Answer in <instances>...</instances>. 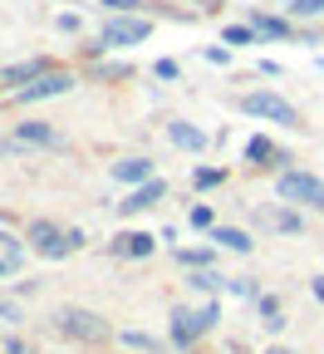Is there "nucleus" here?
<instances>
[{
	"mask_svg": "<svg viewBox=\"0 0 324 354\" xmlns=\"http://www.w3.org/2000/svg\"><path fill=\"white\" fill-rule=\"evenodd\" d=\"M241 109H246L251 118H265V123L300 128V109H295L290 99H280V94H270V88H256V94H246V99H241Z\"/></svg>",
	"mask_w": 324,
	"mask_h": 354,
	"instance_id": "obj_2",
	"label": "nucleus"
},
{
	"mask_svg": "<svg viewBox=\"0 0 324 354\" xmlns=\"http://www.w3.org/2000/svg\"><path fill=\"white\" fill-rule=\"evenodd\" d=\"M314 295H319V300H324V276H314Z\"/></svg>",
	"mask_w": 324,
	"mask_h": 354,
	"instance_id": "obj_26",
	"label": "nucleus"
},
{
	"mask_svg": "<svg viewBox=\"0 0 324 354\" xmlns=\"http://www.w3.org/2000/svg\"><path fill=\"white\" fill-rule=\"evenodd\" d=\"M290 10L300 20H309V15H324V0H290Z\"/></svg>",
	"mask_w": 324,
	"mask_h": 354,
	"instance_id": "obj_17",
	"label": "nucleus"
},
{
	"mask_svg": "<svg viewBox=\"0 0 324 354\" xmlns=\"http://www.w3.org/2000/svg\"><path fill=\"white\" fill-rule=\"evenodd\" d=\"M246 158H251V162H265V158H275L270 138H251V143H246Z\"/></svg>",
	"mask_w": 324,
	"mask_h": 354,
	"instance_id": "obj_16",
	"label": "nucleus"
},
{
	"mask_svg": "<svg viewBox=\"0 0 324 354\" xmlns=\"http://www.w3.org/2000/svg\"><path fill=\"white\" fill-rule=\"evenodd\" d=\"M280 202H295V207H319L324 212V183L314 172H280V183H275Z\"/></svg>",
	"mask_w": 324,
	"mask_h": 354,
	"instance_id": "obj_3",
	"label": "nucleus"
},
{
	"mask_svg": "<svg viewBox=\"0 0 324 354\" xmlns=\"http://www.w3.org/2000/svg\"><path fill=\"white\" fill-rule=\"evenodd\" d=\"M99 6H108V10H133L137 0H99Z\"/></svg>",
	"mask_w": 324,
	"mask_h": 354,
	"instance_id": "obj_25",
	"label": "nucleus"
},
{
	"mask_svg": "<svg viewBox=\"0 0 324 354\" xmlns=\"http://www.w3.org/2000/svg\"><path fill=\"white\" fill-rule=\"evenodd\" d=\"M148 35H153V25H148V20H133V15H118V20H108V25H104L99 44H104V50H128V44H143Z\"/></svg>",
	"mask_w": 324,
	"mask_h": 354,
	"instance_id": "obj_5",
	"label": "nucleus"
},
{
	"mask_svg": "<svg viewBox=\"0 0 324 354\" xmlns=\"http://www.w3.org/2000/svg\"><path fill=\"white\" fill-rule=\"evenodd\" d=\"M118 251H123V256H153V236H148V232L118 236Z\"/></svg>",
	"mask_w": 324,
	"mask_h": 354,
	"instance_id": "obj_14",
	"label": "nucleus"
},
{
	"mask_svg": "<svg viewBox=\"0 0 324 354\" xmlns=\"http://www.w3.org/2000/svg\"><path fill=\"white\" fill-rule=\"evenodd\" d=\"M30 241H35L44 256H64V251H74V236H64L55 221H30Z\"/></svg>",
	"mask_w": 324,
	"mask_h": 354,
	"instance_id": "obj_7",
	"label": "nucleus"
},
{
	"mask_svg": "<svg viewBox=\"0 0 324 354\" xmlns=\"http://www.w3.org/2000/svg\"><path fill=\"white\" fill-rule=\"evenodd\" d=\"M15 143H39V148H59V133L50 123H20L15 128Z\"/></svg>",
	"mask_w": 324,
	"mask_h": 354,
	"instance_id": "obj_9",
	"label": "nucleus"
},
{
	"mask_svg": "<svg viewBox=\"0 0 324 354\" xmlns=\"http://www.w3.org/2000/svg\"><path fill=\"white\" fill-rule=\"evenodd\" d=\"M123 344H133V349H143V354H153V349H158V339H148V335H137V330H128V335H123Z\"/></svg>",
	"mask_w": 324,
	"mask_h": 354,
	"instance_id": "obj_19",
	"label": "nucleus"
},
{
	"mask_svg": "<svg viewBox=\"0 0 324 354\" xmlns=\"http://www.w3.org/2000/svg\"><path fill=\"white\" fill-rule=\"evenodd\" d=\"M0 271H6V261H0Z\"/></svg>",
	"mask_w": 324,
	"mask_h": 354,
	"instance_id": "obj_28",
	"label": "nucleus"
},
{
	"mask_svg": "<svg viewBox=\"0 0 324 354\" xmlns=\"http://www.w3.org/2000/svg\"><path fill=\"white\" fill-rule=\"evenodd\" d=\"M319 64H324V59H319Z\"/></svg>",
	"mask_w": 324,
	"mask_h": 354,
	"instance_id": "obj_29",
	"label": "nucleus"
},
{
	"mask_svg": "<svg viewBox=\"0 0 324 354\" xmlns=\"http://www.w3.org/2000/svg\"><path fill=\"white\" fill-rule=\"evenodd\" d=\"M265 354H295V349H280V344H275V349H265Z\"/></svg>",
	"mask_w": 324,
	"mask_h": 354,
	"instance_id": "obj_27",
	"label": "nucleus"
},
{
	"mask_svg": "<svg viewBox=\"0 0 324 354\" xmlns=\"http://www.w3.org/2000/svg\"><path fill=\"white\" fill-rule=\"evenodd\" d=\"M192 227H211V207H192Z\"/></svg>",
	"mask_w": 324,
	"mask_h": 354,
	"instance_id": "obj_23",
	"label": "nucleus"
},
{
	"mask_svg": "<svg viewBox=\"0 0 324 354\" xmlns=\"http://www.w3.org/2000/svg\"><path fill=\"white\" fill-rule=\"evenodd\" d=\"M158 79H177V64L172 59H158Z\"/></svg>",
	"mask_w": 324,
	"mask_h": 354,
	"instance_id": "obj_24",
	"label": "nucleus"
},
{
	"mask_svg": "<svg viewBox=\"0 0 324 354\" xmlns=\"http://www.w3.org/2000/svg\"><path fill=\"white\" fill-rule=\"evenodd\" d=\"M211 241H216V246H226V251H251V236H246V232H236V227H216V232H211Z\"/></svg>",
	"mask_w": 324,
	"mask_h": 354,
	"instance_id": "obj_13",
	"label": "nucleus"
},
{
	"mask_svg": "<svg viewBox=\"0 0 324 354\" xmlns=\"http://www.w3.org/2000/svg\"><path fill=\"white\" fill-rule=\"evenodd\" d=\"M216 315H221V305H207V310H197V315H192V310H177V315H172V339L177 344H192L202 330H211Z\"/></svg>",
	"mask_w": 324,
	"mask_h": 354,
	"instance_id": "obj_6",
	"label": "nucleus"
},
{
	"mask_svg": "<svg viewBox=\"0 0 324 354\" xmlns=\"http://www.w3.org/2000/svg\"><path fill=\"white\" fill-rule=\"evenodd\" d=\"M197 290H216L221 286V276H211V271H197V281H192Z\"/></svg>",
	"mask_w": 324,
	"mask_h": 354,
	"instance_id": "obj_22",
	"label": "nucleus"
},
{
	"mask_svg": "<svg viewBox=\"0 0 324 354\" xmlns=\"http://www.w3.org/2000/svg\"><path fill=\"white\" fill-rule=\"evenodd\" d=\"M74 88V74H64V69H44V74H35L30 84H20V104H39V99H59V94H69Z\"/></svg>",
	"mask_w": 324,
	"mask_h": 354,
	"instance_id": "obj_4",
	"label": "nucleus"
},
{
	"mask_svg": "<svg viewBox=\"0 0 324 354\" xmlns=\"http://www.w3.org/2000/svg\"><path fill=\"white\" fill-rule=\"evenodd\" d=\"M35 74H44L39 59H25V64H10V69H0V84H30Z\"/></svg>",
	"mask_w": 324,
	"mask_h": 354,
	"instance_id": "obj_12",
	"label": "nucleus"
},
{
	"mask_svg": "<svg viewBox=\"0 0 324 354\" xmlns=\"http://www.w3.org/2000/svg\"><path fill=\"white\" fill-rule=\"evenodd\" d=\"M162 192H167V187L158 183V177H148V183H137V187H133V192H128V197L118 202V212H123V216H133V212H143V207H153V202H158Z\"/></svg>",
	"mask_w": 324,
	"mask_h": 354,
	"instance_id": "obj_8",
	"label": "nucleus"
},
{
	"mask_svg": "<svg viewBox=\"0 0 324 354\" xmlns=\"http://www.w3.org/2000/svg\"><path fill=\"white\" fill-rule=\"evenodd\" d=\"M113 177H118V183H148V177H153V162L148 158H123V162H113Z\"/></svg>",
	"mask_w": 324,
	"mask_h": 354,
	"instance_id": "obj_10",
	"label": "nucleus"
},
{
	"mask_svg": "<svg viewBox=\"0 0 324 354\" xmlns=\"http://www.w3.org/2000/svg\"><path fill=\"white\" fill-rule=\"evenodd\" d=\"M251 30H256V35H270V39H285V35H290V25H285V20H275V15H256Z\"/></svg>",
	"mask_w": 324,
	"mask_h": 354,
	"instance_id": "obj_15",
	"label": "nucleus"
},
{
	"mask_svg": "<svg viewBox=\"0 0 324 354\" xmlns=\"http://www.w3.org/2000/svg\"><path fill=\"white\" fill-rule=\"evenodd\" d=\"M55 330L69 335V339H84V344L108 339V320L94 315V310H79V305H64V310H59V315H55Z\"/></svg>",
	"mask_w": 324,
	"mask_h": 354,
	"instance_id": "obj_1",
	"label": "nucleus"
},
{
	"mask_svg": "<svg viewBox=\"0 0 324 354\" xmlns=\"http://www.w3.org/2000/svg\"><path fill=\"white\" fill-rule=\"evenodd\" d=\"M167 138H172L177 148H187V153H197V148L207 143V138H202V133H197L192 123H172V128H167Z\"/></svg>",
	"mask_w": 324,
	"mask_h": 354,
	"instance_id": "obj_11",
	"label": "nucleus"
},
{
	"mask_svg": "<svg viewBox=\"0 0 324 354\" xmlns=\"http://www.w3.org/2000/svg\"><path fill=\"white\" fill-rule=\"evenodd\" d=\"M192 183H197V187H216V183H221V172H216V167H202Z\"/></svg>",
	"mask_w": 324,
	"mask_h": 354,
	"instance_id": "obj_21",
	"label": "nucleus"
},
{
	"mask_svg": "<svg viewBox=\"0 0 324 354\" xmlns=\"http://www.w3.org/2000/svg\"><path fill=\"white\" fill-rule=\"evenodd\" d=\"M177 261H182V266H207L211 251H177Z\"/></svg>",
	"mask_w": 324,
	"mask_h": 354,
	"instance_id": "obj_20",
	"label": "nucleus"
},
{
	"mask_svg": "<svg viewBox=\"0 0 324 354\" xmlns=\"http://www.w3.org/2000/svg\"><path fill=\"white\" fill-rule=\"evenodd\" d=\"M251 35H256V30H246V25H231V30H221V39H226V44H251Z\"/></svg>",
	"mask_w": 324,
	"mask_h": 354,
	"instance_id": "obj_18",
	"label": "nucleus"
}]
</instances>
